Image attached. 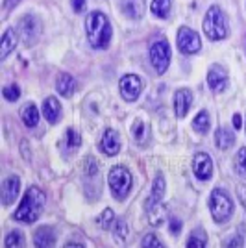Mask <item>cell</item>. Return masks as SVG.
I'll return each mask as SVG.
<instances>
[{
  "mask_svg": "<svg viewBox=\"0 0 246 248\" xmlns=\"http://www.w3.org/2000/svg\"><path fill=\"white\" fill-rule=\"evenodd\" d=\"M45 202H46L45 193H43L39 187L31 186L30 189L24 193V197H22L21 204H19V207H17V211H15L13 217H15V220L26 222V224L35 222L37 218L41 217Z\"/></svg>",
  "mask_w": 246,
  "mask_h": 248,
  "instance_id": "1",
  "label": "cell"
},
{
  "mask_svg": "<svg viewBox=\"0 0 246 248\" xmlns=\"http://www.w3.org/2000/svg\"><path fill=\"white\" fill-rule=\"evenodd\" d=\"M85 31L92 48H106L111 41V24L100 11H92L85 21Z\"/></svg>",
  "mask_w": 246,
  "mask_h": 248,
  "instance_id": "2",
  "label": "cell"
},
{
  "mask_svg": "<svg viewBox=\"0 0 246 248\" xmlns=\"http://www.w3.org/2000/svg\"><path fill=\"white\" fill-rule=\"evenodd\" d=\"M204 31L211 41H220L228 35V22L218 6H211L204 19Z\"/></svg>",
  "mask_w": 246,
  "mask_h": 248,
  "instance_id": "3",
  "label": "cell"
},
{
  "mask_svg": "<svg viewBox=\"0 0 246 248\" xmlns=\"http://www.w3.org/2000/svg\"><path fill=\"white\" fill-rule=\"evenodd\" d=\"M209 211L215 222H226L233 215V200L222 189H213L209 197Z\"/></svg>",
  "mask_w": 246,
  "mask_h": 248,
  "instance_id": "4",
  "label": "cell"
},
{
  "mask_svg": "<svg viewBox=\"0 0 246 248\" xmlns=\"http://www.w3.org/2000/svg\"><path fill=\"white\" fill-rule=\"evenodd\" d=\"M108 184H109L113 197L117 200H124L132 191V174L124 167H113L108 176Z\"/></svg>",
  "mask_w": 246,
  "mask_h": 248,
  "instance_id": "5",
  "label": "cell"
},
{
  "mask_svg": "<svg viewBox=\"0 0 246 248\" xmlns=\"http://www.w3.org/2000/svg\"><path fill=\"white\" fill-rule=\"evenodd\" d=\"M150 63L155 69V73L163 74L169 69V63H170V46L169 43L161 39V41L152 43L150 46Z\"/></svg>",
  "mask_w": 246,
  "mask_h": 248,
  "instance_id": "6",
  "label": "cell"
},
{
  "mask_svg": "<svg viewBox=\"0 0 246 248\" xmlns=\"http://www.w3.org/2000/svg\"><path fill=\"white\" fill-rule=\"evenodd\" d=\"M202 43H200V37L195 30L187 28V26H182L178 30V48L184 54H196L200 50Z\"/></svg>",
  "mask_w": 246,
  "mask_h": 248,
  "instance_id": "7",
  "label": "cell"
},
{
  "mask_svg": "<svg viewBox=\"0 0 246 248\" xmlns=\"http://www.w3.org/2000/svg\"><path fill=\"white\" fill-rule=\"evenodd\" d=\"M119 89H121V94H123V98L126 102H134V100L139 98L141 89H143L141 78L135 76V74H126L119 82Z\"/></svg>",
  "mask_w": 246,
  "mask_h": 248,
  "instance_id": "8",
  "label": "cell"
},
{
  "mask_svg": "<svg viewBox=\"0 0 246 248\" xmlns=\"http://www.w3.org/2000/svg\"><path fill=\"white\" fill-rule=\"evenodd\" d=\"M163 197H165V178L161 174H157L154 180V186H152V191H150V197L146 200V209H148V215L150 217L159 209L161 202H163Z\"/></svg>",
  "mask_w": 246,
  "mask_h": 248,
  "instance_id": "9",
  "label": "cell"
},
{
  "mask_svg": "<svg viewBox=\"0 0 246 248\" xmlns=\"http://www.w3.org/2000/svg\"><path fill=\"white\" fill-rule=\"evenodd\" d=\"M193 172L198 180H209L211 174H213V161H211V157L209 154H205V152H198L195 155V159H193Z\"/></svg>",
  "mask_w": 246,
  "mask_h": 248,
  "instance_id": "10",
  "label": "cell"
},
{
  "mask_svg": "<svg viewBox=\"0 0 246 248\" xmlns=\"http://www.w3.org/2000/svg\"><path fill=\"white\" fill-rule=\"evenodd\" d=\"M41 31V24L33 15H26L21 21V35L26 45H33L37 41V35Z\"/></svg>",
  "mask_w": 246,
  "mask_h": 248,
  "instance_id": "11",
  "label": "cell"
},
{
  "mask_svg": "<svg viewBox=\"0 0 246 248\" xmlns=\"http://www.w3.org/2000/svg\"><path fill=\"white\" fill-rule=\"evenodd\" d=\"M19 191H21V178L15 174L8 176L2 184V202H4V206L13 204L15 198L19 197Z\"/></svg>",
  "mask_w": 246,
  "mask_h": 248,
  "instance_id": "12",
  "label": "cell"
},
{
  "mask_svg": "<svg viewBox=\"0 0 246 248\" xmlns=\"http://www.w3.org/2000/svg\"><path fill=\"white\" fill-rule=\"evenodd\" d=\"M207 83L211 87L213 93H222L226 87H228V74L222 67L218 65H213L207 73Z\"/></svg>",
  "mask_w": 246,
  "mask_h": 248,
  "instance_id": "13",
  "label": "cell"
},
{
  "mask_svg": "<svg viewBox=\"0 0 246 248\" xmlns=\"http://www.w3.org/2000/svg\"><path fill=\"white\" fill-rule=\"evenodd\" d=\"M100 150L108 155L119 154V150H121V141H119V134H117L115 130L108 128V130L104 132L102 141H100Z\"/></svg>",
  "mask_w": 246,
  "mask_h": 248,
  "instance_id": "14",
  "label": "cell"
},
{
  "mask_svg": "<svg viewBox=\"0 0 246 248\" xmlns=\"http://www.w3.org/2000/svg\"><path fill=\"white\" fill-rule=\"evenodd\" d=\"M193 104V93L189 89H178L174 93V113L176 117H185Z\"/></svg>",
  "mask_w": 246,
  "mask_h": 248,
  "instance_id": "15",
  "label": "cell"
},
{
  "mask_svg": "<svg viewBox=\"0 0 246 248\" xmlns=\"http://www.w3.org/2000/svg\"><path fill=\"white\" fill-rule=\"evenodd\" d=\"M35 248H56V233L50 226H41L33 235Z\"/></svg>",
  "mask_w": 246,
  "mask_h": 248,
  "instance_id": "16",
  "label": "cell"
},
{
  "mask_svg": "<svg viewBox=\"0 0 246 248\" xmlns=\"http://www.w3.org/2000/svg\"><path fill=\"white\" fill-rule=\"evenodd\" d=\"M144 0H121V8L128 19H141L144 13Z\"/></svg>",
  "mask_w": 246,
  "mask_h": 248,
  "instance_id": "17",
  "label": "cell"
},
{
  "mask_svg": "<svg viewBox=\"0 0 246 248\" xmlns=\"http://www.w3.org/2000/svg\"><path fill=\"white\" fill-rule=\"evenodd\" d=\"M43 115H45V119L50 124H54L60 119V115H62V106L58 102V98L48 96V98L43 102Z\"/></svg>",
  "mask_w": 246,
  "mask_h": 248,
  "instance_id": "18",
  "label": "cell"
},
{
  "mask_svg": "<svg viewBox=\"0 0 246 248\" xmlns=\"http://www.w3.org/2000/svg\"><path fill=\"white\" fill-rule=\"evenodd\" d=\"M56 89L62 96H72V93L76 91V80L72 78L71 74L62 73L58 76V82H56Z\"/></svg>",
  "mask_w": 246,
  "mask_h": 248,
  "instance_id": "19",
  "label": "cell"
},
{
  "mask_svg": "<svg viewBox=\"0 0 246 248\" xmlns=\"http://www.w3.org/2000/svg\"><path fill=\"white\" fill-rule=\"evenodd\" d=\"M15 46H17V33H15V30L8 28V30L4 31L2 43H0V60H6L8 54L11 50H15Z\"/></svg>",
  "mask_w": 246,
  "mask_h": 248,
  "instance_id": "20",
  "label": "cell"
},
{
  "mask_svg": "<svg viewBox=\"0 0 246 248\" xmlns=\"http://www.w3.org/2000/svg\"><path fill=\"white\" fill-rule=\"evenodd\" d=\"M21 119L22 123L26 124L28 128H33V126H37L39 123V111H37V108H35V104H24L21 109Z\"/></svg>",
  "mask_w": 246,
  "mask_h": 248,
  "instance_id": "21",
  "label": "cell"
},
{
  "mask_svg": "<svg viewBox=\"0 0 246 248\" xmlns=\"http://www.w3.org/2000/svg\"><path fill=\"white\" fill-rule=\"evenodd\" d=\"M235 143V135L231 134L228 128H218L215 134V145L216 148H220V150H228L230 146H233Z\"/></svg>",
  "mask_w": 246,
  "mask_h": 248,
  "instance_id": "22",
  "label": "cell"
},
{
  "mask_svg": "<svg viewBox=\"0 0 246 248\" xmlns=\"http://www.w3.org/2000/svg\"><path fill=\"white\" fill-rule=\"evenodd\" d=\"M26 247V239L22 235V232L19 230H13L6 235V241H4V248H24Z\"/></svg>",
  "mask_w": 246,
  "mask_h": 248,
  "instance_id": "23",
  "label": "cell"
},
{
  "mask_svg": "<svg viewBox=\"0 0 246 248\" xmlns=\"http://www.w3.org/2000/svg\"><path fill=\"white\" fill-rule=\"evenodd\" d=\"M150 10H152V13H154L155 17L167 19L169 13H170V0H152Z\"/></svg>",
  "mask_w": 246,
  "mask_h": 248,
  "instance_id": "24",
  "label": "cell"
},
{
  "mask_svg": "<svg viewBox=\"0 0 246 248\" xmlns=\"http://www.w3.org/2000/svg\"><path fill=\"white\" fill-rule=\"evenodd\" d=\"M193 128L198 134H207V130H209V115H207V111H200L196 115L195 121H193Z\"/></svg>",
  "mask_w": 246,
  "mask_h": 248,
  "instance_id": "25",
  "label": "cell"
},
{
  "mask_svg": "<svg viewBox=\"0 0 246 248\" xmlns=\"http://www.w3.org/2000/svg\"><path fill=\"white\" fill-rule=\"evenodd\" d=\"M132 135L137 139V143L143 145L144 139L148 137V128H146V124H144L143 121H135L134 126H132Z\"/></svg>",
  "mask_w": 246,
  "mask_h": 248,
  "instance_id": "26",
  "label": "cell"
},
{
  "mask_svg": "<svg viewBox=\"0 0 246 248\" xmlns=\"http://www.w3.org/2000/svg\"><path fill=\"white\" fill-rule=\"evenodd\" d=\"M128 224H126V220H123V218H119L117 222H115V228H113V237H115V241H119V243H123L124 239L128 237Z\"/></svg>",
  "mask_w": 246,
  "mask_h": 248,
  "instance_id": "27",
  "label": "cell"
},
{
  "mask_svg": "<svg viewBox=\"0 0 246 248\" xmlns=\"http://www.w3.org/2000/svg\"><path fill=\"white\" fill-rule=\"evenodd\" d=\"M2 93H4V98H6V100L15 102V100L21 96V87H19L17 83H10V85H6V87L2 89Z\"/></svg>",
  "mask_w": 246,
  "mask_h": 248,
  "instance_id": "28",
  "label": "cell"
},
{
  "mask_svg": "<svg viewBox=\"0 0 246 248\" xmlns=\"http://www.w3.org/2000/svg\"><path fill=\"white\" fill-rule=\"evenodd\" d=\"M141 248H165V245L157 239V235L154 233H146L141 241Z\"/></svg>",
  "mask_w": 246,
  "mask_h": 248,
  "instance_id": "29",
  "label": "cell"
},
{
  "mask_svg": "<svg viewBox=\"0 0 246 248\" xmlns=\"http://www.w3.org/2000/svg\"><path fill=\"white\" fill-rule=\"evenodd\" d=\"M187 248H205V237L202 232L191 233L187 239Z\"/></svg>",
  "mask_w": 246,
  "mask_h": 248,
  "instance_id": "30",
  "label": "cell"
},
{
  "mask_svg": "<svg viewBox=\"0 0 246 248\" xmlns=\"http://www.w3.org/2000/svg\"><path fill=\"white\" fill-rule=\"evenodd\" d=\"M67 145H69V148H78V146L82 145L80 134H78L76 130H72V128L67 130Z\"/></svg>",
  "mask_w": 246,
  "mask_h": 248,
  "instance_id": "31",
  "label": "cell"
},
{
  "mask_svg": "<svg viewBox=\"0 0 246 248\" xmlns=\"http://www.w3.org/2000/svg\"><path fill=\"white\" fill-rule=\"evenodd\" d=\"M237 172L241 176L246 174V148H241L237 154Z\"/></svg>",
  "mask_w": 246,
  "mask_h": 248,
  "instance_id": "32",
  "label": "cell"
},
{
  "mask_svg": "<svg viewBox=\"0 0 246 248\" xmlns=\"http://www.w3.org/2000/svg\"><path fill=\"white\" fill-rule=\"evenodd\" d=\"M113 218H115V213H113L111 207H108V209H104L100 218H98V222H100V226L104 228H109V224L113 222Z\"/></svg>",
  "mask_w": 246,
  "mask_h": 248,
  "instance_id": "33",
  "label": "cell"
},
{
  "mask_svg": "<svg viewBox=\"0 0 246 248\" xmlns=\"http://www.w3.org/2000/svg\"><path fill=\"white\" fill-rule=\"evenodd\" d=\"M241 245H243V237H241V235H233V237H230L224 241L226 248H239Z\"/></svg>",
  "mask_w": 246,
  "mask_h": 248,
  "instance_id": "34",
  "label": "cell"
},
{
  "mask_svg": "<svg viewBox=\"0 0 246 248\" xmlns=\"http://www.w3.org/2000/svg\"><path fill=\"white\" fill-rule=\"evenodd\" d=\"M180 232H182V220L172 218V220H170V233H172V235H178Z\"/></svg>",
  "mask_w": 246,
  "mask_h": 248,
  "instance_id": "35",
  "label": "cell"
},
{
  "mask_svg": "<svg viewBox=\"0 0 246 248\" xmlns=\"http://www.w3.org/2000/svg\"><path fill=\"white\" fill-rule=\"evenodd\" d=\"M72 4V10L76 11V13H82L83 8H85V0H71Z\"/></svg>",
  "mask_w": 246,
  "mask_h": 248,
  "instance_id": "36",
  "label": "cell"
},
{
  "mask_svg": "<svg viewBox=\"0 0 246 248\" xmlns=\"http://www.w3.org/2000/svg\"><path fill=\"white\" fill-rule=\"evenodd\" d=\"M241 126H243V119H241L239 113H235L233 115V128H235V130H241Z\"/></svg>",
  "mask_w": 246,
  "mask_h": 248,
  "instance_id": "37",
  "label": "cell"
},
{
  "mask_svg": "<svg viewBox=\"0 0 246 248\" xmlns=\"http://www.w3.org/2000/svg\"><path fill=\"white\" fill-rule=\"evenodd\" d=\"M19 2H21V0H4V10L10 11L11 8H13L15 4H19Z\"/></svg>",
  "mask_w": 246,
  "mask_h": 248,
  "instance_id": "38",
  "label": "cell"
},
{
  "mask_svg": "<svg viewBox=\"0 0 246 248\" xmlns=\"http://www.w3.org/2000/svg\"><path fill=\"white\" fill-rule=\"evenodd\" d=\"M63 248H85L83 245H80V243H67Z\"/></svg>",
  "mask_w": 246,
  "mask_h": 248,
  "instance_id": "39",
  "label": "cell"
}]
</instances>
